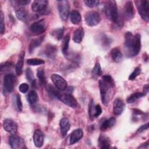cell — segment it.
I'll use <instances>...</instances> for the list:
<instances>
[{
    "label": "cell",
    "mask_w": 149,
    "mask_h": 149,
    "mask_svg": "<svg viewBox=\"0 0 149 149\" xmlns=\"http://www.w3.org/2000/svg\"><path fill=\"white\" fill-rule=\"evenodd\" d=\"M99 87L101 101L104 105H107L114 94V80L110 75H104L99 81Z\"/></svg>",
    "instance_id": "cell-1"
},
{
    "label": "cell",
    "mask_w": 149,
    "mask_h": 149,
    "mask_svg": "<svg viewBox=\"0 0 149 149\" xmlns=\"http://www.w3.org/2000/svg\"><path fill=\"white\" fill-rule=\"evenodd\" d=\"M125 48L126 55L129 56L137 55L141 49V36L139 34L133 35L131 32L127 31L125 34Z\"/></svg>",
    "instance_id": "cell-2"
},
{
    "label": "cell",
    "mask_w": 149,
    "mask_h": 149,
    "mask_svg": "<svg viewBox=\"0 0 149 149\" xmlns=\"http://www.w3.org/2000/svg\"><path fill=\"white\" fill-rule=\"evenodd\" d=\"M48 91L49 93L56 97L58 100H59L68 106L72 108H76L77 107V101L70 94L61 93L59 91L54 89V88L52 86L49 87Z\"/></svg>",
    "instance_id": "cell-3"
},
{
    "label": "cell",
    "mask_w": 149,
    "mask_h": 149,
    "mask_svg": "<svg viewBox=\"0 0 149 149\" xmlns=\"http://www.w3.org/2000/svg\"><path fill=\"white\" fill-rule=\"evenodd\" d=\"M104 12L108 19L114 23L116 22L119 15L116 2L113 0H109L105 2L104 5Z\"/></svg>",
    "instance_id": "cell-4"
},
{
    "label": "cell",
    "mask_w": 149,
    "mask_h": 149,
    "mask_svg": "<svg viewBox=\"0 0 149 149\" xmlns=\"http://www.w3.org/2000/svg\"><path fill=\"white\" fill-rule=\"evenodd\" d=\"M136 6L139 15L142 19L148 22L149 20V1L147 0H141L136 1Z\"/></svg>",
    "instance_id": "cell-5"
},
{
    "label": "cell",
    "mask_w": 149,
    "mask_h": 149,
    "mask_svg": "<svg viewBox=\"0 0 149 149\" xmlns=\"http://www.w3.org/2000/svg\"><path fill=\"white\" fill-rule=\"evenodd\" d=\"M85 21L89 26H94L100 22L101 17L97 12L88 11L86 13Z\"/></svg>",
    "instance_id": "cell-6"
},
{
    "label": "cell",
    "mask_w": 149,
    "mask_h": 149,
    "mask_svg": "<svg viewBox=\"0 0 149 149\" xmlns=\"http://www.w3.org/2000/svg\"><path fill=\"white\" fill-rule=\"evenodd\" d=\"M16 77L13 74H6L3 78V90L8 92H12L15 87Z\"/></svg>",
    "instance_id": "cell-7"
},
{
    "label": "cell",
    "mask_w": 149,
    "mask_h": 149,
    "mask_svg": "<svg viewBox=\"0 0 149 149\" xmlns=\"http://www.w3.org/2000/svg\"><path fill=\"white\" fill-rule=\"evenodd\" d=\"M58 8L60 17L63 20L68 19L69 13V4L68 1H58Z\"/></svg>",
    "instance_id": "cell-8"
},
{
    "label": "cell",
    "mask_w": 149,
    "mask_h": 149,
    "mask_svg": "<svg viewBox=\"0 0 149 149\" xmlns=\"http://www.w3.org/2000/svg\"><path fill=\"white\" fill-rule=\"evenodd\" d=\"M51 78L56 88L59 91H63L67 88L68 84L66 81L60 75L55 73L52 74Z\"/></svg>",
    "instance_id": "cell-9"
},
{
    "label": "cell",
    "mask_w": 149,
    "mask_h": 149,
    "mask_svg": "<svg viewBox=\"0 0 149 149\" xmlns=\"http://www.w3.org/2000/svg\"><path fill=\"white\" fill-rule=\"evenodd\" d=\"M48 2L46 0L34 1L31 5V9L33 11L40 13H46Z\"/></svg>",
    "instance_id": "cell-10"
},
{
    "label": "cell",
    "mask_w": 149,
    "mask_h": 149,
    "mask_svg": "<svg viewBox=\"0 0 149 149\" xmlns=\"http://www.w3.org/2000/svg\"><path fill=\"white\" fill-rule=\"evenodd\" d=\"M45 30V22L44 19L38 20L33 23L30 27V31L35 35L42 33Z\"/></svg>",
    "instance_id": "cell-11"
},
{
    "label": "cell",
    "mask_w": 149,
    "mask_h": 149,
    "mask_svg": "<svg viewBox=\"0 0 149 149\" xmlns=\"http://www.w3.org/2000/svg\"><path fill=\"white\" fill-rule=\"evenodd\" d=\"M3 127L5 131L12 135L16 134L17 133V125L14 120L10 119H6L3 120Z\"/></svg>",
    "instance_id": "cell-12"
},
{
    "label": "cell",
    "mask_w": 149,
    "mask_h": 149,
    "mask_svg": "<svg viewBox=\"0 0 149 149\" xmlns=\"http://www.w3.org/2000/svg\"><path fill=\"white\" fill-rule=\"evenodd\" d=\"M123 14L125 17L128 20H130L133 18L135 15V11L132 1H129L125 3L124 6Z\"/></svg>",
    "instance_id": "cell-13"
},
{
    "label": "cell",
    "mask_w": 149,
    "mask_h": 149,
    "mask_svg": "<svg viewBox=\"0 0 149 149\" xmlns=\"http://www.w3.org/2000/svg\"><path fill=\"white\" fill-rule=\"evenodd\" d=\"M9 144L12 148H24V143L22 139L13 134L9 137Z\"/></svg>",
    "instance_id": "cell-14"
},
{
    "label": "cell",
    "mask_w": 149,
    "mask_h": 149,
    "mask_svg": "<svg viewBox=\"0 0 149 149\" xmlns=\"http://www.w3.org/2000/svg\"><path fill=\"white\" fill-rule=\"evenodd\" d=\"M59 127L62 137H65L70 127V124L69 119L66 118H62L59 122Z\"/></svg>",
    "instance_id": "cell-15"
},
{
    "label": "cell",
    "mask_w": 149,
    "mask_h": 149,
    "mask_svg": "<svg viewBox=\"0 0 149 149\" xmlns=\"http://www.w3.org/2000/svg\"><path fill=\"white\" fill-rule=\"evenodd\" d=\"M44 140V136L43 133L40 129L35 130L33 134L34 143L37 147H41L43 146Z\"/></svg>",
    "instance_id": "cell-16"
},
{
    "label": "cell",
    "mask_w": 149,
    "mask_h": 149,
    "mask_svg": "<svg viewBox=\"0 0 149 149\" xmlns=\"http://www.w3.org/2000/svg\"><path fill=\"white\" fill-rule=\"evenodd\" d=\"M124 102L120 98L115 100L113 104V112L115 115H119L124 109Z\"/></svg>",
    "instance_id": "cell-17"
},
{
    "label": "cell",
    "mask_w": 149,
    "mask_h": 149,
    "mask_svg": "<svg viewBox=\"0 0 149 149\" xmlns=\"http://www.w3.org/2000/svg\"><path fill=\"white\" fill-rule=\"evenodd\" d=\"M25 52L24 51H22L19 55L17 62L15 66V71L16 73L18 76H20L23 72V67L24 63Z\"/></svg>",
    "instance_id": "cell-18"
},
{
    "label": "cell",
    "mask_w": 149,
    "mask_h": 149,
    "mask_svg": "<svg viewBox=\"0 0 149 149\" xmlns=\"http://www.w3.org/2000/svg\"><path fill=\"white\" fill-rule=\"evenodd\" d=\"M83 136V132L82 129H77L73 130L70 136V144H73L79 141Z\"/></svg>",
    "instance_id": "cell-19"
},
{
    "label": "cell",
    "mask_w": 149,
    "mask_h": 149,
    "mask_svg": "<svg viewBox=\"0 0 149 149\" xmlns=\"http://www.w3.org/2000/svg\"><path fill=\"white\" fill-rule=\"evenodd\" d=\"M98 145L100 148L108 149L111 147V141L108 137L101 134L98 138Z\"/></svg>",
    "instance_id": "cell-20"
},
{
    "label": "cell",
    "mask_w": 149,
    "mask_h": 149,
    "mask_svg": "<svg viewBox=\"0 0 149 149\" xmlns=\"http://www.w3.org/2000/svg\"><path fill=\"white\" fill-rule=\"evenodd\" d=\"M84 35V31L83 27H80L79 28L76 29L73 31V41L76 43H78V44L80 43L83 40Z\"/></svg>",
    "instance_id": "cell-21"
},
{
    "label": "cell",
    "mask_w": 149,
    "mask_h": 149,
    "mask_svg": "<svg viewBox=\"0 0 149 149\" xmlns=\"http://www.w3.org/2000/svg\"><path fill=\"white\" fill-rule=\"evenodd\" d=\"M44 38V36H41V37H40L38 38H37L33 39L31 41V42L29 44V52L32 53L33 52V51L36 48L39 47L41 45V44L42 43Z\"/></svg>",
    "instance_id": "cell-22"
},
{
    "label": "cell",
    "mask_w": 149,
    "mask_h": 149,
    "mask_svg": "<svg viewBox=\"0 0 149 149\" xmlns=\"http://www.w3.org/2000/svg\"><path fill=\"white\" fill-rule=\"evenodd\" d=\"M57 52L56 46L52 45L51 44H48L46 45L45 48L44 49V54L48 58H53L55 56Z\"/></svg>",
    "instance_id": "cell-23"
},
{
    "label": "cell",
    "mask_w": 149,
    "mask_h": 149,
    "mask_svg": "<svg viewBox=\"0 0 149 149\" xmlns=\"http://www.w3.org/2000/svg\"><path fill=\"white\" fill-rule=\"evenodd\" d=\"M111 56L115 62H119L122 58V54L118 48H113L111 50Z\"/></svg>",
    "instance_id": "cell-24"
},
{
    "label": "cell",
    "mask_w": 149,
    "mask_h": 149,
    "mask_svg": "<svg viewBox=\"0 0 149 149\" xmlns=\"http://www.w3.org/2000/svg\"><path fill=\"white\" fill-rule=\"evenodd\" d=\"M146 94V93H140V92H136V93H134L132 94H131L127 98V100H126V102L128 103V104H130V103H133V102H134L135 101H136L137 100L145 96Z\"/></svg>",
    "instance_id": "cell-25"
},
{
    "label": "cell",
    "mask_w": 149,
    "mask_h": 149,
    "mask_svg": "<svg viewBox=\"0 0 149 149\" xmlns=\"http://www.w3.org/2000/svg\"><path fill=\"white\" fill-rule=\"evenodd\" d=\"M16 16L19 20L24 22L27 19L28 13L24 9L20 8L16 10Z\"/></svg>",
    "instance_id": "cell-26"
},
{
    "label": "cell",
    "mask_w": 149,
    "mask_h": 149,
    "mask_svg": "<svg viewBox=\"0 0 149 149\" xmlns=\"http://www.w3.org/2000/svg\"><path fill=\"white\" fill-rule=\"evenodd\" d=\"M81 15L77 10H72L70 13V20L73 24H77L81 21Z\"/></svg>",
    "instance_id": "cell-27"
},
{
    "label": "cell",
    "mask_w": 149,
    "mask_h": 149,
    "mask_svg": "<svg viewBox=\"0 0 149 149\" xmlns=\"http://www.w3.org/2000/svg\"><path fill=\"white\" fill-rule=\"evenodd\" d=\"M102 73V72L101 70L100 64L98 62H97L92 69V71H91L92 76L94 78L96 79L97 77H98L99 76H101Z\"/></svg>",
    "instance_id": "cell-28"
},
{
    "label": "cell",
    "mask_w": 149,
    "mask_h": 149,
    "mask_svg": "<svg viewBox=\"0 0 149 149\" xmlns=\"http://www.w3.org/2000/svg\"><path fill=\"white\" fill-rule=\"evenodd\" d=\"M63 33H64L63 27L54 29L52 31H51V35L58 40H59L62 38Z\"/></svg>",
    "instance_id": "cell-29"
},
{
    "label": "cell",
    "mask_w": 149,
    "mask_h": 149,
    "mask_svg": "<svg viewBox=\"0 0 149 149\" xmlns=\"http://www.w3.org/2000/svg\"><path fill=\"white\" fill-rule=\"evenodd\" d=\"M38 94L35 91L31 90L28 94L27 100L30 104H35L38 101Z\"/></svg>",
    "instance_id": "cell-30"
},
{
    "label": "cell",
    "mask_w": 149,
    "mask_h": 149,
    "mask_svg": "<svg viewBox=\"0 0 149 149\" xmlns=\"http://www.w3.org/2000/svg\"><path fill=\"white\" fill-rule=\"evenodd\" d=\"M37 76L39 82L41 85H44L46 83L45 73L42 68H38L37 70Z\"/></svg>",
    "instance_id": "cell-31"
},
{
    "label": "cell",
    "mask_w": 149,
    "mask_h": 149,
    "mask_svg": "<svg viewBox=\"0 0 149 149\" xmlns=\"http://www.w3.org/2000/svg\"><path fill=\"white\" fill-rule=\"evenodd\" d=\"M69 41H70V36L69 34H67L63 38V43H62V52L64 54V55H66L68 54Z\"/></svg>",
    "instance_id": "cell-32"
},
{
    "label": "cell",
    "mask_w": 149,
    "mask_h": 149,
    "mask_svg": "<svg viewBox=\"0 0 149 149\" xmlns=\"http://www.w3.org/2000/svg\"><path fill=\"white\" fill-rule=\"evenodd\" d=\"M26 76L27 79V80L31 83L32 87H35L36 85V80L34 77L33 73L31 71V70L30 68H27L26 70Z\"/></svg>",
    "instance_id": "cell-33"
},
{
    "label": "cell",
    "mask_w": 149,
    "mask_h": 149,
    "mask_svg": "<svg viewBox=\"0 0 149 149\" xmlns=\"http://www.w3.org/2000/svg\"><path fill=\"white\" fill-rule=\"evenodd\" d=\"M45 62L44 60L39 58H30L27 60V63L29 65H31V66H37V65H42Z\"/></svg>",
    "instance_id": "cell-34"
},
{
    "label": "cell",
    "mask_w": 149,
    "mask_h": 149,
    "mask_svg": "<svg viewBox=\"0 0 149 149\" xmlns=\"http://www.w3.org/2000/svg\"><path fill=\"white\" fill-rule=\"evenodd\" d=\"M88 114L91 120H93L95 118V105L94 104V101L93 100H91L88 105Z\"/></svg>",
    "instance_id": "cell-35"
},
{
    "label": "cell",
    "mask_w": 149,
    "mask_h": 149,
    "mask_svg": "<svg viewBox=\"0 0 149 149\" xmlns=\"http://www.w3.org/2000/svg\"><path fill=\"white\" fill-rule=\"evenodd\" d=\"M141 73V68L137 67L134 69L133 72L129 76V80H134Z\"/></svg>",
    "instance_id": "cell-36"
},
{
    "label": "cell",
    "mask_w": 149,
    "mask_h": 149,
    "mask_svg": "<svg viewBox=\"0 0 149 149\" xmlns=\"http://www.w3.org/2000/svg\"><path fill=\"white\" fill-rule=\"evenodd\" d=\"M86 6L90 8H94L99 5V1H95V0H85L84 1Z\"/></svg>",
    "instance_id": "cell-37"
},
{
    "label": "cell",
    "mask_w": 149,
    "mask_h": 149,
    "mask_svg": "<svg viewBox=\"0 0 149 149\" xmlns=\"http://www.w3.org/2000/svg\"><path fill=\"white\" fill-rule=\"evenodd\" d=\"M0 31L1 34H3L5 31L4 16L2 11H1V14H0Z\"/></svg>",
    "instance_id": "cell-38"
},
{
    "label": "cell",
    "mask_w": 149,
    "mask_h": 149,
    "mask_svg": "<svg viewBox=\"0 0 149 149\" xmlns=\"http://www.w3.org/2000/svg\"><path fill=\"white\" fill-rule=\"evenodd\" d=\"M16 105L17 107V109L19 111H22V108H23V105H22V102L21 101V98H20V96L19 94H17L16 95Z\"/></svg>",
    "instance_id": "cell-39"
},
{
    "label": "cell",
    "mask_w": 149,
    "mask_h": 149,
    "mask_svg": "<svg viewBox=\"0 0 149 149\" xmlns=\"http://www.w3.org/2000/svg\"><path fill=\"white\" fill-rule=\"evenodd\" d=\"M19 91L22 93H26L28 90H29V85L26 83H22L20 86H19Z\"/></svg>",
    "instance_id": "cell-40"
},
{
    "label": "cell",
    "mask_w": 149,
    "mask_h": 149,
    "mask_svg": "<svg viewBox=\"0 0 149 149\" xmlns=\"http://www.w3.org/2000/svg\"><path fill=\"white\" fill-rule=\"evenodd\" d=\"M102 113V109L101 106L98 104L95 105V115H94V117L97 118L98 116H100Z\"/></svg>",
    "instance_id": "cell-41"
},
{
    "label": "cell",
    "mask_w": 149,
    "mask_h": 149,
    "mask_svg": "<svg viewBox=\"0 0 149 149\" xmlns=\"http://www.w3.org/2000/svg\"><path fill=\"white\" fill-rule=\"evenodd\" d=\"M12 63L10 62H5L3 63H2L1 65V70L3 71L5 69H7L8 68H10L12 66Z\"/></svg>",
    "instance_id": "cell-42"
},
{
    "label": "cell",
    "mask_w": 149,
    "mask_h": 149,
    "mask_svg": "<svg viewBox=\"0 0 149 149\" xmlns=\"http://www.w3.org/2000/svg\"><path fill=\"white\" fill-rule=\"evenodd\" d=\"M148 123H147L142 126H141L137 130V133H141L142 132H143L144 130H146L147 129H148Z\"/></svg>",
    "instance_id": "cell-43"
},
{
    "label": "cell",
    "mask_w": 149,
    "mask_h": 149,
    "mask_svg": "<svg viewBox=\"0 0 149 149\" xmlns=\"http://www.w3.org/2000/svg\"><path fill=\"white\" fill-rule=\"evenodd\" d=\"M15 2L19 5H26L30 2V1L29 0H19V1H15Z\"/></svg>",
    "instance_id": "cell-44"
},
{
    "label": "cell",
    "mask_w": 149,
    "mask_h": 149,
    "mask_svg": "<svg viewBox=\"0 0 149 149\" xmlns=\"http://www.w3.org/2000/svg\"><path fill=\"white\" fill-rule=\"evenodd\" d=\"M133 113H134V115H142V114H144V113L141 111H140V110H139L138 109H133Z\"/></svg>",
    "instance_id": "cell-45"
},
{
    "label": "cell",
    "mask_w": 149,
    "mask_h": 149,
    "mask_svg": "<svg viewBox=\"0 0 149 149\" xmlns=\"http://www.w3.org/2000/svg\"><path fill=\"white\" fill-rule=\"evenodd\" d=\"M148 84H146V85H145L144 86V87H143V90H144V93H147L148 91Z\"/></svg>",
    "instance_id": "cell-46"
}]
</instances>
